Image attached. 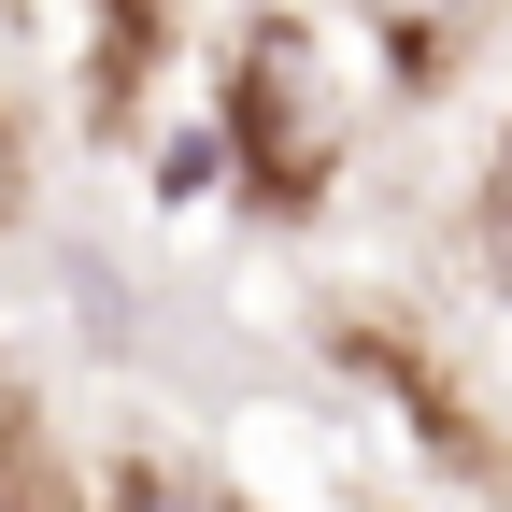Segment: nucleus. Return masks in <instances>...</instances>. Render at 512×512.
I'll use <instances>...</instances> for the list:
<instances>
[{
    "mask_svg": "<svg viewBox=\"0 0 512 512\" xmlns=\"http://www.w3.org/2000/svg\"><path fill=\"white\" fill-rule=\"evenodd\" d=\"M228 143H242V171H256V200H271V214H299L313 185H328V57H313V29L271 15V29L242 43Z\"/></svg>",
    "mask_w": 512,
    "mask_h": 512,
    "instance_id": "1",
    "label": "nucleus"
},
{
    "mask_svg": "<svg viewBox=\"0 0 512 512\" xmlns=\"http://www.w3.org/2000/svg\"><path fill=\"white\" fill-rule=\"evenodd\" d=\"M0 512H72V470H57V441H43L15 370H0Z\"/></svg>",
    "mask_w": 512,
    "mask_h": 512,
    "instance_id": "2",
    "label": "nucleus"
},
{
    "mask_svg": "<svg viewBox=\"0 0 512 512\" xmlns=\"http://www.w3.org/2000/svg\"><path fill=\"white\" fill-rule=\"evenodd\" d=\"M100 512H256V498H228V484H200V470H171V456H128V470L100 484Z\"/></svg>",
    "mask_w": 512,
    "mask_h": 512,
    "instance_id": "3",
    "label": "nucleus"
},
{
    "mask_svg": "<svg viewBox=\"0 0 512 512\" xmlns=\"http://www.w3.org/2000/svg\"><path fill=\"white\" fill-rule=\"evenodd\" d=\"M484 15H498V0H384V29H399L413 57H456V43H470Z\"/></svg>",
    "mask_w": 512,
    "mask_h": 512,
    "instance_id": "4",
    "label": "nucleus"
},
{
    "mask_svg": "<svg viewBox=\"0 0 512 512\" xmlns=\"http://www.w3.org/2000/svg\"><path fill=\"white\" fill-rule=\"evenodd\" d=\"M15 214H29V128L0 114V228H15Z\"/></svg>",
    "mask_w": 512,
    "mask_h": 512,
    "instance_id": "5",
    "label": "nucleus"
},
{
    "mask_svg": "<svg viewBox=\"0 0 512 512\" xmlns=\"http://www.w3.org/2000/svg\"><path fill=\"white\" fill-rule=\"evenodd\" d=\"M484 242H498V271H512V143H498V171H484Z\"/></svg>",
    "mask_w": 512,
    "mask_h": 512,
    "instance_id": "6",
    "label": "nucleus"
}]
</instances>
